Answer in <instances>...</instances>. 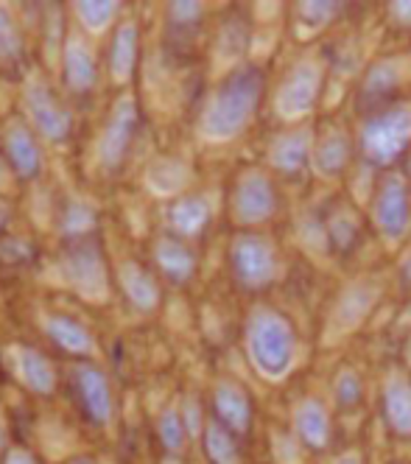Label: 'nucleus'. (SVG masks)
Masks as SVG:
<instances>
[{"label": "nucleus", "mask_w": 411, "mask_h": 464, "mask_svg": "<svg viewBox=\"0 0 411 464\" xmlns=\"http://www.w3.org/2000/svg\"><path fill=\"white\" fill-rule=\"evenodd\" d=\"M154 263H157L160 275L174 285L191 283L199 269V257H196L193 246L177 236H160L154 241Z\"/></svg>", "instance_id": "19"}, {"label": "nucleus", "mask_w": 411, "mask_h": 464, "mask_svg": "<svg viewBox=\"0 0 411 464\" xmlns=\"http://www.w3.org/2000/svg\"><path fill=\"white\" fill-rule=\"evenodd\" d=\"M213 420L230 428L238 440L250 437L255 425V403L250 389L235 378H219L213 383Z\"/></svg>", "instance_id": "14"}, {"label": "nucleus", "mask_w": 411, "mask_h": 464, "mask_svg": "<svg viewBox=\"0 0 411 464\" xmlns=\"http://www.w3.org/2000/svg\"><path fill=\"white\" fill-rule=\"evenodd\" d=\"M361 157L375 169H395L411 151V102H395L361 118L356 129Z\"/></svg>", "instance_id": "3"}, {"label": "nucleus", "mask_w": 411, "mask_h": 464, "mask_svg": "<svg viewBox=\"0 0 411 464\" xmlns=\"http://www.w3.org/2000/svg\"><path fill=\"white\" fill-rule=\"evenodd\" d=\"M6 224H9V205L4 202V198H0V236H4Z\"/></svg>", "instance_id": "43"}, {"label": "nucleus", "mask_w": 411, "mask_h": 464, "mask_svg": "<svg viewBox=\"0 0 411 464\" xmlns=\"http://www.w3.org/2000/svg\"><path fill=\"white\" fill-rule=\"evenodd\" d=\"M389 9H392V12H389V17H392V20H397L403 28H406V25H411V4H392Z\"/></svg>", "instance_id": "40"}, {"label": "nucleus", "mask_w": 411, "mask_h": 464, "mask_svg": "<svg viewBox=\"0 0 411 464\" xmlns=\"http://www.w3.org/2000/svg\"><path fill=\"white\" fill-rule=\"evenodd\" d=\"M330 397L336 409L341 411H353L361 406L364 401V381L358 375L356 367H350V363H345V367H338L330 378Z\"/></svg>", "instance_id": "29"}, {"label": "nucleus", "mask_w": 411, "mask_h": 464, "mask_svg": "<svg viewBox=\"0 0 411 464\" xmlns=\"http://www.w3.org/2000/svg\"><path fill=\"white\" fill-rule=\"evenodd\" d=\"M322 224H325V241H328V249L345 255L350 252L358 241H361V232H364V218H361V210L353 205V202H333L325 216H322Z\"/></svg>", "instance_id": "20"}, {"label": "nucleus", "mask_w": 411, "mask_h": 464, "mask_svg": "<svg viewBox=\"0 0 411 464\" xmlns=\"http://www.w3.org/2000/svg\"><path fill=\"white\" fill-rule=\"evenodd\" d=\"M4 464H40V459L34 456L31 450H25V448H12L4 456Z\"/></svg>", "instance_id": "38"}, {"label": "nucleus", "mask_w": 411, "mask_h": 464, "mask_svg": "<svg viewBox=\"0 0 411 464\" xmlns=\"http://www.w3.org/2000/svg\"><path fill=\"white\" fill-rule=\"evenodd\" d=\"M291 430L294 440L308 450H325L333 440V414L330 406L317 394H305L291 406Z\"/></svg>", "instance_id": "15"}, {"label": "nucleus", "mask_w": 411, "mask_h": 464, "mask_svg": "<svg viewBox=\"0 0 411 464\" xmlns=\"http://www.w3.org/2000/svg\"><path fill=\"white\" fill-rule=\"evenodd\" d=\"M25 110L31 115V123L51 143H64L73 135L71 110L59 102V95L45 82H31L25 87Z\"/></svg>", "instance_id": "13"}, {"label": "nucleus", "mask_w": 411, "mask_h": 464, "mask_svg": "<svg viewBox=\"0 0 411 464\" xmlns=\"http://www.w3.org/2000/svg\"><path fill=\"white\" fill-rule=\"evenodd\" d=\"M17 367H20V375H23L25 386L34 394L48 397V394L56 392V370H54V363L48 361V355L40 353L37 347L23 344L20 353H17Z\"/></svg>", "instance_id": "27"}, {"label": "nucleus", "mask_w": 411, "mask_h": 464, "mask_svg": "<svg viewBox=\"0 0 411 464\" xmlns=\"http://www.w3.org/2000/svg\"><path fill=\"white\" fill-rule=\"evenodd\" d=\"M381 414L400 440H411V378L403 370L387 372L381 383Z\"/></svg>", "instance_id": "17"}, {"label": "nucleus", "mask_w": 411, "mask_h": 464, "mask_svg": "<svg viewBox=\"0 0 411 464\" xmlns=\"http://www.w3.org/2000/svg\"><path fill=\"white\" fill-rule=\"evenodd\" d=\"M121 6L115 4V0H84V4H76V12L82 17V23L93 31H101L107 28L115 17Z\"/></svg>", "instance_id": "34"}, {"label": "nucleus", "mask_w": 411, "mask_h": 464, "mask_svg": "<svg viewBox=\"0 0 411 464\" xmlns=\"http://www.w3.org/2000/svg\"><path fill=\"white\" fill-rule=\"evenodd\" d=\"M389 464H408V461H389Z\"/></svg>", "instance_id": "47"}, {"label": "nucleus", "mask_w": 411, "mask_h": 464, "mask_svg": "<svg viewBox=\"0 0 411 464\" xmlns=\"http://www.w3.org/2000/svg\"><path fill=\"white\" fill-rule=\"evenodd\" d=\"M375 303H378V288L375 285H369V283L347 285L341 291L338 303L333 308L330 330H336V334H350V330H356L369 316Z\"/></svg>", "instance_id": "24"}, {"label": "nucleus", "mask_w": 411, "mask_h": 464, "mask_svg": "<svg viewBox=\"0 0 411 464\" xmlns=\"http://www.w3.org/2000/svg\"><path fill=\"white\" fill-rule=\"evenodd\" d=\"M168 229L171 236L182 241H196L213 224V205L204 193H182L168 208Z\"/></svg>", "instance_id": "16"}, {"label": "nucleus", "mask_w": 411, "mask_h": 464, "mask_svg": "<svg viewBox=\"0 0 411 464\" xmlns=\"http://www.w3.org/2000/svg\"><path fill=\"white\" fill-rule=\"evenodd\" d=\"M20 59H23V37L6 6H0V64H17Z\"/></svg>", "instance_id": "33"}, {"label": "nucleus", "mask_w": 411, "mask_h": 464, "mask_svg": "<svg viewBox=\"0 0 411 464\" xmlns=\"http://www.w3.org/2000/svg\"><path fill=\"white\" fill-rule=\"evenodd\" d=\"M141 129V110L132 95H121L107 115L104 131L98 140V160L107 171H121Z\"/></svg>", "instance_id": "9"}, {"label": "nucleus", "mask_w": 411, "mask_h": 464, "mask_svg": "<svg viewBox=\"0 0 411 464\" xmlns=\"http://www.w3.org/2000/svg\"><path fill=\"white\" fill-rule=\"evenodd\" d=\"M338 4H297L294 6V28L297 34H319V31H325L333 17L338 14Z\"/></svg>", "instance_id": "30"}, {"label": "nucleus", "mask_w": 411, "mask_h": 464, "mask_svg": "<svg viewBox=\"0 0 411 464\" xmlns=\"http://www.w3.org/2000/svg\"><path fill=\"white\" fill-rule=\"evenodd\" d=\"M45 334L56 347H62L64 353H71V355H90L93 347H95L90 330L79 319L67 316V314H51L45 319Z\"/></svg>", "instance_id": "26"}, {"label": "nucleus", "mask_w": 411, "mask_h": 464, "mask_svg": "<svg viewBox=\"0 0 411 464\" xmlns=\"http://www.w3.org/2000/svg\"><path fill=\"white\" fill-rule=\"evenodd\" d=\"M157 437H160V442H162V448L171 453V456H177V453H182V448H185V442H188V425H185V420H182V411L180 409H165L160 417H157Z\"/></svg>", "instance_id": "31"}, {"label": "nucleus", "mask_w": 411, "mask_h": 464, "mask_svg": "<svg viewBox=\"0 0 411 464\" xmlns=\"http://www.w3.org/2000/svg\"><path fill=\"white\" fill-rule=\"evenodd\" d=\"M4 448H6V434H4V428H0V456H6Z\"/></svg>", "instance_id": "45"}, {"label": "nucleus", "mask_w": 411, "mask_h": 464, "mask_svg": "<svg viewBox=\"0 0 411 464\" xmlns=\"http://www.w3.org/2000/svg\"><path fill=\"white\" fill-rule=\"evenodd\" d=\"M244 350L258 378L283 383L297 370L302 342L289 314L271 305H255L244 322Z\"/></svg>", "instance_id": "2"}, {"label": "nucleus", "mask_w": 411, "mask_h": 464, "mask_svg": "<svg viewBox=\"0 0 411 464\" xmlns=\"http://www.w3.org/2000/svg\"><path fill=\"white\" fill-rule=\"evenodd\" d=\"M403 179H406V188H408V196H411V151L403 160Z\"/></svg>", "instance_id": "42"}, {"label": "nucleus", "mask_w": 411, "mask_h": 464, "mask_svg": "<svg viewBox=\"0 0 411 464\" xmlns=\"http://www.w3.org/2000/svg\"><path fill=\"white\" fill-rule=\"evenodd\" d=\"M0 257L6 263H25L31 257V246L23 238H4L0 241Z\"/></svg>", "instance_id": "36"}, {"label": "nucleus", "mask_w": 411, "mask_h": 464, "mask_svg": "<svg viewBox=\"0 0 411 464\" xmlns=\"http://www.w3.org/2000/svg\"><path fill=\"white\" fill-rule=\"evenodd\" d=\"M400 82H403V73H400V64L395 59L375 62L367 71V76L361 82V92H358V107L364 110V115L400 102L397 98Z\"/></svg>", "instance_id": "18"}, {"label": "nucleus", "mask_w": 411, "mask_h": 464, "mask_svg": "<svg viewBox=\"0 0 411 464\" xmlns=\"http://www.w3.org/2000/svg\"><path fill=\"white\" fill-rule=\"evenodd\" d=\"M280 213V190L274 174L258 165L238 171L230 188V218L241 229H260Z\"/></svg>", "instance_id": "7"}, {"label": "nucleus", "mask_w": 411, "mask_h": 464, "mask_svg": "<svg viewBox=\"0 0 411 464\" xmlns=\"http://www.w3.org/2000/svg\"><path fill=\"white\" fill-rule=\"evenodd\" d=\"M67 464H98V461H95V456L84 453V456H73V459L67 461Z\"/></svg>", "instance_id": "44"}, {"label": "nucleus", "mask_w": 411, "mask_h": 464, "mask_svg": "<svg viewBox=\"0 0 411 464\" xmlns=\"http://www.w3.org/2000/svg\"><path fill=\"white\" fill-rule=\"evenodd\" d=\"M182 420L188 425V434H199V430H204V425H201V406H199V401H193V397L182 409Z\"/></svg>", "instance_id": "37"}, {"label": "nucleus", "mask_w": 411, "mask_h": 464, "mask_svg": "<svg viewBox=\"0 0 411 464\" xmlns=\"http://www.w3.org/2000/svg\"><path fill=\"white\" fill-rule=\"evenodd\" d=\"M71 392L76 397L82 417L90 425L101 428L113 420V411H115L113 386L95 363H76L71 370Z\"/></svg>", "instance_id": "12"}, {"label": "nucleus", "mask_w": 411, "mask_h": 464, "mask_svg": "<svg viewBox=\"0 0 411 464\" xmlns=\"http://www.w3.org/2000/svg\"><path fill=\"white\" fill-rule=\"evenodd\" d=\"M59 266H62L64 280L82 296H87V300H101L110 288L104 249H101L95 236L67 241L59 255Z\"/></svg>", "instance_id": "8"}, {"label": "nucleus", "mask_w": 411, "mask_h": 464, "mask_svg": "<svg viewBox=\"0 0 411 464\" xmlns=\"http://www.w3.org/2000/svg\"><path fill=\"white\" fill-rule=\"evenodd\" d=\"M201 20H204L201 4H185V0H180V4L168 6V23L174 25V31H180V34H193L201 25Z\"/></svg>", "instance_id": "35"}, {"label": "nucleus", "mask_w": 411, "mask_h": 464, "mask_svg": "<svg viewBox=\"0 0 411 464\" xmlns=\"http://www.w3.org/2000/svg\"><path fill=\"white\" fill-rule=\"evenodd\" d=\"M62 79L67 90L87 95L98 84V64L90 45L82 37H67L62 48Z\"/></svg>", "instance_id": "23"}, {"label": "nucleus", "mask_w": 411, "mask_h": 464, "mask_svg": "<svg viewBox=\"0 0 411 464\" xmlns=\"http://www.w3.org/2000/svg\"><path fill=\"white\" fill-rule=\"evenodd\" d=\"M93 227H95V213L82 205V202H71L62 213V232L67 241H76V238H87L93 236Z\"/></svg>", "instance_id": "32"}, {"label": "nucleus", "mask_w": 411, "mask_h": 464, "mask_svg": "<svg viewBox=\"0 0 411 464\" xmlns=\"http://www.w3.org/2000/svg\"><path fill=\"white\" fill-rule=\"evenodd\" d=\"M6 160L12 165V171L17 174V179H37L43 171V149L34 138V131L25 123H12L6 129Z\"/></svg>", "instance_id": "22"}, {"label": "nucleus", "mask_w": 411, "mask_h": 464, "mask_svg": "<svg viewBox=\"0 0 411 464\" xmlns=\"http://www.w3.org/2000/svg\"><path fill=\"white\" fill-rule=\"evenodd\" d=\"M314 138H317V126L311 123L283 126L280 131H274L266 149V162L271 174L299 177L302 171L311 169Z\"/></svg>", "instance_id": "11"}, {"label": "nucleus", "mask_w": 411, "mask_h": 464, "mask_svg": "<svg viewBox=\"0 0 411 464\" xmlns=\"http://www.w3.org/2000/svg\"><path fill=\"white\" fill-rule=\"evenodd\" d=\"M141 62V28L137 23H121L110 43V73L115 82H129Z\"/></svg>", "instance_id": "25"}, {"label": "nucleus", "mask_w": 411, "mask_h": 464, "mask_svg": "<svg viewBox=\"0 0 411 464\" xmlns=\"http://www.w3.org/2000/svg\"><path fill=\"white\" fill-rule=\"evenodd\" d=\"M356 151H358L356 131H350L347 126H341L336 121L322 123L314 138L311 171L325 182H338L350 171Z\"/></svg>", "instance_id": "10"}, {"label": "nucleus", "mask_w": 411, "mask_h": 464, "mask_svg": "<svg viewBox=\"0 0 411 464\" xmlns=\"http://www.w3.org/2000/svg\"><path fill=\"white\" fill-rule=\"evenodd\" d=\"M118 283H121V288H123L126 303H129L134 311L152 314V311L160 308V303H162L160 283H157V277L152 275V269H146L143 263H137V260L121 263Z\"/></svg>", "instance_id": "21"}, {"label": "nucleus", "mask_w": 411, "mask_h": 464, "mask_svg": "<svg viewBox=\"0 0 411 464\" xmlns=\"http://www.w3.org/2000/svg\"><path fill=\"white\" fill-rule=\"evenodd\" d=\"M266 98V76L258 64H238L204 98L199 112V135L210 143L241 138L258 118Z\"/></svg>", "instance_id": "1"}, {"label": "nucleus", "mask_w": 411, "mask_h": 464, "mask_svg": "<svg viewBox=\"0 0 411 464\" xmlns=\"http://www.w3.org/2000/svg\"><path fill=\"white\" fill-rule=\"evenodd\" d=\"M325 76L328 68L317 53H305L289 64L278 87H274V102H271L274 115H278L283 126L308 123V118L319 107Z\"/></svg>", "instance_id": "4"}, {"label": "nucleus", "mask_w": 411, "mask_h": 464, "mask_svg": "<svg viewBox=\"0 0 411 464\" xmlns=\"http://www.w3.org/2000/svg\"><path fill=\"white\" fill-rule=\"evenodd\" d=\"M369 224L389 249H400L411 238V196L403 171L389 169L375 182L369 198Z\"/></svg>", "instance_id": "6"}, {"label": "nucleus", "mask_w": 411, "mask_h": 464, "mask_svg": "<svg viewBox=\"0 0 411 464\" xmlns=\"http://www.w3.org/2000/svg\"><path fill=\"white\" fill-rule=\"evenodd\" d=\"M162 464H182V461H180V459H174V456H171V459H165Z\"/></svg>", "instance_id": "46"}, {"label": "nucleus", "mask_w": 411, "mask_h": 464, "mask_svg": "<svg viewBox=\"0 0 411 464\" xmlns=\"http://www.w3.org/2000/svg\"><path fill=\"white\" fill-rule=\"evenodd\" d=\"M397 275H400V280H403V288L411 294V246L403 249V257H400V263H397Z\"/></svg>", "instance_id": "39"}, {"label": "nucleus", "mask_w": 411, "mask_h": 464, "mask_svg": "<svg viewBox=\"0 0 411 464\" xmlns=\"http://www.w3.org/2000/svg\"><path fill=\"white\" fill-rule=\"evenodd\" d=\"M201 445H204V456L210 459V464H244L241 440L213 417L204 422Z\"/></svg>", "instance_id": "28"}, {"label": "nucleus", "mask_w": 411, "mask_h": 464, "mask_svg": "<svg viewBox=\"0 0 411 464\" xmlns=\"http://www.w3.org/2000/svg\"><path fill=\"white\" fill-rule=\"evenodd\" d=\"M336 464H364V453L361 450H345L336 459Z\"/></svg>", "instance_id": "41"}, {"label": "nucleus", "mask_w": 411, "mask_h": 464, "mask_svg": "<svg viewBox=\"0 0 411 464\" xmlns=\"http://www.w3.org/2000/svg\"><path fill=\"white\" fill-rule=\"evenodd\" d=\"M227 263H230L232 280L250 294L269 291L280 280V272H283L280 246L260 229L235 232L227 249Z\"/></svg>", "instance_id": "5"}]
</instances>
